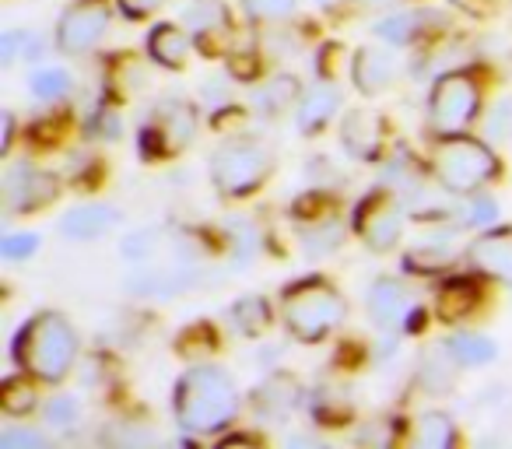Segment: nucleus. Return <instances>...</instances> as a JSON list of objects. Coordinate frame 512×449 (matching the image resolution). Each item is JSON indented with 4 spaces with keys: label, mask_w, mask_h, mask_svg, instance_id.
Instances as JSON below:
<instances>
[{
    "label": "nucleus",
    "mask_w": 512,
    "mask_h": 449,
    "mask_svg": "<svg viewBox=\"0 0 512 449\" xmlns=\"http://www.w3.org/2000/svg\"><path fill=\"white\" fill-rule=\"evenodd\" d=\"M176 425L190 435H218L239 414V386L221 365L197 362L179 376L172 397Z\"/></svg>",
    "instance_id": "f257e3e1"
},
{
    "label": "nucleus",
    "mask_w": 512,
    "mask_h": 449,
    "mask_svg": "<svg viewBox=\"0 0 512 449\" xmlns=\"http://www.w3.org/2000/svg\"><path fill=\"white\" fill-rule=\"evenodd\" d=\"M11 351H15V362L22 365V372L36 376L39 383H64L78 362L81 341L67 316L46 309L18 330Z\"/></svg>",
    "instance_id": "f03ea898"
},
{
    "label": "nucleus",
    "mask_w": 512,
    "mask_h": 449,
    "mask_svg": "<svg viewBox=\"0 0 512 449\" xmlns=\"http://www.w3.org/2000/svg\"><path fill=\"white\" fill-rule=\"evenodd\" d=\"M344 316H348V302L323 278H302L281 295V320H285L288 334L302 344L327 341L344 323Z\"/></svg>",
    "instance_id": "7ed1b4c3"
},
{
    "label": "nucleus",
    "mask_w": 512,
    "mask_h": 449,
    "mask_svg": "<svg viewBox=\"0 0 512 449\" xmlns=\"http://www.w3.org/2000/svg\"><path fill=\"white\" fill-rule=\"evenodd\" d=\"M498 155L477 137H463V134H449L446 141L435 148L432 155V172L439 179V186L446 193H481L488 183L498 179Z\"/></svg>",
    "instance_id": "20e7f679"
},
{
    "label": "nucleus",
    "mask_w": 512,
    "mask_h": 449,
    "mask_svg": "<svg viewBox=\"0 0 512 449\" xmlns=\"http://www.w3.org/2000/svg\"><path fill=\"white\" fill-rule=\"evenodd\" d=\"M274 169V155L256 137H232L218 144L211 155V179L221 197H249L267 183Z\"/></svg>",
    "instance_id": "39448f33"
},
{
    "label": "nucleus",
    "mask_w": 512,
    "mask_h": 449,
    "mask_svg": "<svg viewBox=\"0 0 512 449\" xmlns=\"http://www.w3.org/2000/svg\"><path fill=\"white\" fill-rule=\"evenodd\" d=\"M481 113V88L470 74H442L428 95V127L439 137L463 134Z\"/></svg>",
    "instance_id": "423d86ee"
},
{
    "label": "nucleus",
    "mask_w": 512,
    "mask_h": 449,
    "mask_svg": "<svg viewBox=\"0 0 512 449\" xmlns=\"http://www.w3.org/2000/svg\"><path fill=\"white\" fill-rule=\"evenodd\" d=\"M193 134H197V109L190 102L169 99L151 109L148 123L141 130V148L151 158L179 155V151L190 148Z\"/></svg>",
    "instance_id": "0eeeda50"
},
{
    "label": "nucleus",
    "mask_w": 512,
    "mask_h": 449,
    "mask_svg": "<svg viewBox=\"0 0 512 449\" xmlns=\"http://www.w3.org/2000/svg\"><path fill=\"white\" fill-rule=\"evenodd\" d=\"M113 4L109 0H71L57 18V50L67 57H85L106 39Z\"/></svg>",
    "instance_id": "6e6552de"
},
{
    "label": "nucleus",
    "mask_w": 512,
    "mask_h": 449,
    "mask_svg": "<svg viewBox=\"0 0 512 449\" xmlns=\"http://www.w3.org/2000/svg\"><path fill=\"white\" fill-rule=\"evenodd\" d=\"M355 232L372 253H393L404 239V204L397 193L376 190L358 204Z\"/></svg>",
    "instance_id": "1a4fd4ad"
},
{
    "label": "nucleus",
    "mask_w": 512,
    "mask_h": 449,
    "mask_svg": "<svg viewBox=\"0 0 512 449\" xmlns=\"http://www.w3.org/2000/svg\"><path fill=\"white\" fill-rule=\"evenodd\" d=\"M60 193V179L53 172L15 165L4 176V211L8 214H36L50 207Z\"/></svg>",
    "instance_id": "9d476101"
},
{
    "label": "nucleus",
    "mask_w": 512,
    "mask_h": 449,
    "mask_svg": "<svg viewBox=\"0 0 512 449\" xmlns=\"http://www.w3.org/2000/svg\"><path fill=\"white\" fill-rule=\"evenodd\" d=\"M470 267L491 281L512 285V225L488 229L470 243Z\"/></svg>",
    "instance_id": "9b49d317"
},
{
    "label": "nucleus",
    "mask_w": 512,
    "mask_h": 449,
    "mask_svg": "<svg viewBox=\"0 0 512 449\" xmlns=\"http://www.w3.org/2000/svg\"><path fill=\"white\" fill-rule=\"evenodd\" d=\"M365 306H369V316L376 327L393 330L414 313V299H411V288L397 278H379L372 281L369 295H365Z\"/></svg>",
    "instance_id": "f8f14e48"
},
{
    "label": "nucleus",
    "mask_w": 512,
    "mask_h": 449,
    "mask_svg": "<svg viewBox=\"0 0 512 449\" xmlns=\"http://www.w3.org/2000/svg\"><path fill=\"white\" fill-rule=\"evenodd\" d=\"M120 221V211L113 204H99V200H88L78 204L60 218V236L74 239V243H92L102 239L106 232H113V225Z\"/></svg>",
    "instance_id": "ddd939ff"
},
{
    "label": "nucleus",
    "mask_w": 512,
    "mask_h": 449,
    "mask_svg": "<svg viewBox=\"0 0 512 449\" xmlns=\"http://www.w3.org/2000/svg\"><path fill=\"white\" fill-rule=\"evenodd\" d=\"M383 116L369 113V109H351L341 123V144L351 158L358 162H369V158L379 155L383 148Z\"/></svg>",
    "instance_id": "4468645a"
},
{
    "label": "nucleus",
    "mask_w": 512,
    "mask_h": 449,
    "mask_svg": "<svg viewBox=\"0 0 512 449\" xmlns=\"http://www.w3.org/2000/svg\"><path fill=\"white\" fill-rule=\"evenodd\" d=\"M183 25L197 43H218L232 32V15L221 0H193L183 11Z\"/></svg>",
    "instance_id": "2eb2a0df"
},
{
    "label": "nucleus",
    "mask_w": 512,
    "mask_h": 449,
    "mask_svg": "<svg viewBox=\"0 0 512 449\" xmlns=\"http://www.w3.org/2000/svg\"><path fill=\"white\" fill-rule=\"evenodd\" d=\"M351 78L362 95H379L393 81V53L379 50V46H362L351 64Z\"/></svg>",
    "instance_id": "dca6fc26"
},
{
    "label": "nucleus",
    "mask_w": 512,
    "mask_h": 449,
    "mask_svg": "<svg viewBox=\"0 0 512 449\" xmlns=\"http://www.w3.org/2000/svg\"><path fill=\"white\" fill-rule=\"evenodd\" d=\"M190 32L179 29V25H155L148 36V57L155 60L158 67H169V71H179L186 67V57H190Z\"/></svg>",
    "instance_id": "f3484780"
},
{
    "label": "nucleus",
    "mask_w": 512,
    "mask_h": 449,
    "mask_svg": "<svg viewBox=\"0 0 512 449\" xmlns=\"http://www.w3.org/2000/svg\"><path fill=\"white\" fill-rule=\"evenodd\" d=\"M337 106H341V92L330 85H320L299 99V106H295V123H299L302 134H320L337 116Z\"/></svg>",
    "instance_id": "a211bd4d"
},
{
    "label": "nucleus",
    "mask_w": 512,
    "mask_h": 449,
    "mask_svg": "<svg viewBox=\"0 0 512 449\" xmlns=\"http://www.w3.org/2000/svg\"><path fill=\"white\" fill-rule=\"evenodd\" d=\"M456 369H460V362H456L453 351L446 348V341H442V344H432V348H425V355H421L418 383L425 386V390L432 393V397H439V393L453 390Z\"/></svg>",
    "instance_id": "6ab92c4d"
},
{
    "label": "nucleus",
    "mask_w": 512,
    "mask_h": 449,
    "mask_svg": "<svg viewBox=\"0 0 512 449\" xmlns=\"http://www.w3.org/2000/svg\"><path fill=\"white\" fill-rule=\"evenodd\" d=\"M299 99H302L299 81L292 74H278V78H271L267 85H260L249 95V102H253V109L260 116H281L285 109L299 106Z\"/></svg>",
    "instance_id": "aec40b11"
},
{
    "label": "nucleus",
    "mask_w": 512,
    "mask_h": 449,
    "mask_svg": "<svg viewBox=\"0 0 512 449\" xmlns=\"http://www.w3.org/2000/svg\"><path fill=\"white\" fill-rule=\"evenodd\" d=\"M221 232H225L228 253H232L235 267H249L260 253V232H256V221L242 218V214H232V218L221 221Z\"/></svg>",
    "instance_id": "412c9836"
},
{
    "label": "nucleus",
    "mask_w": 512,
    "mask_h": 449,
    "mask_svg": "<svg viewBox=\"0 0 512 449\" xmlns=\"http://www.w3.org/2000/svg\"><path fill=\"white\" fill-rule=\"evenodd\" d=\"M435 22L432 11H400V15H390L383 22H376V36L383 43H393V46H407Z\"/></svg>",
    "instance_id": "4be33fe9"
},
{
    "label": "nucleus",
    "mask_w": 512,
    "mask_h": 449,
    "mask_svg": "<svg viewBox=\"0 0 512 449\" xmlns=\"http://www.w3.org/2000/svg\"><path fill=\"white\" fill-rule=\"evenodd\" d=\"M446 348L460 362V369H484L498 358V344L484 334H453L446 337Z\"/></svg>",
    "instance_id": "5701e85b"
},
{
    "label": "nucleus",
    "mask_w": 512,
    "mask_h": 449,
    "mask_svg": "<svg viewBox=\"0 0 512 449\" xmlns=\"http://www.w3.org/2000/svg\"><path fill=\"white\" fill-rule=\"evenodd\" d=\"M271 320H274L271 302H267L264 295H242V299L232 306V323L246 337H260L267 327H271Z\"/></svg>",
    "instance_id": "b1692460"
},
{
    "label": "nucleus",
    "mask_w": 512,
    "mask_h": 449,
    "mask_svg": "<svg viewBox=\"0 0 512 449\" xmlns=\"http://www.w3.org/2000/svg\"><path fill=\"white\" fill-rule=\"evenodd\" d=\"M32 379H29V372H25V376L4 379V386H0V407H4V414H11V418H25L29 411H36L39 393H36V383H32Z\"/></svg>",
    "instance_id": "393cba45"
},
{
    "label": "nucleus",
    "mask_w": 512,
    "mask_h": 449,
    "mask_svg": "<svg viewBox=\"0 0 512 449\" xmlns=\"http://www.w3.org/2000/svg\"><path fill=\"white\" fill-rule=\"evenodd\" d=\"M414 435H418V446H425V449L456 446V425H453V418H449V414H442V411L421 414Z\"/></svg>",
    "instance_id": "a878e982"
},
{
    "label": "nucleus",
    "mask_w": 512,
    "mask_h": 449,
    "mask_svg": "<svg viewBox=\"0 0 512 449\" xmlns=\"http://www.w3.org/2000/svg\"><path fill=\"white\" fill-rule=\"evenodd\" d=\"M81 421V404L74 397H67V393H57V397H50L43 404V428L53 435H67L74 432Z\"/></svg>",
    "instance_id": "bb28decb"
},
{
    "label": "nucleus",
    "mask_w": 512,
    "mask_h": 449,
    "mask_svg": "<svg viewBox=\"0 0 512 449\" xmlns=\"http://www.w3.org/2000/svg\"><path fill=\"white\" fill-rule=\"evenodd\" d=\"M477 288L470 285V281H449L446 288L439 292V316L442 320H463V316H470V309H477Z\"/></svg>",
    "instance_id": "cd10ccee"
},
{
    "label": "nucleus",
    "mask_w": 512,
    "mask_h": 449,
    "mask_svg": "<svg viewBox=\"0 0 512 449\" xmlns=\"http://www.w3.org/2000/svg\"><path fill=\"white\" fill-rule=\"evenodd\" d=\"M309 229H302V246H306L313 257H323V253L337 250L344 239V229L337 218H320V221H306Z\"/></svg>",
    "instance_id": "c85d7f7f"
},
{
    "label": "nucleus",
    "mask_w": 512,
    "mask_h": 449,
    "mask_svg": "<svg viewBox=\"0 0 512 449\" xmlns=\"http://www.w3.org/2000/svg\"><path fill=\"white\" fill-rule=\"evenodd\" d=\"M295 400H299V390H295V383L292 379H271L267 386H260L256 390V404L260 407H267L271 404V411H267V418H285L288 411L295 407Z\"/></svg>",
    "instance_id": "c756f323"
},
{
    "label": "nucleus",
    "mask_w": 512,
    "mask_h": 449,
    "mask_svg": "<svg viewBox=\"0 0 512 449\" xmlns=\"http://www.w3.org/2000/svg\"><path fill=\"white\" fill-rule=\"evenodd\" d=\"M456 221H460V229H488L498 221V204L481 193H467L460 211H456Z\"/></svg>",
    "instance_id": "7c9ffc66"
},
{
    "label": "nucleus",
    "mask_w": 512,
    "mask_h": 449,
    "mask_svg": "<svg viewBox=\"0 0 512 449\" xmlns=\"http://www.w3.org/2000/svg\"><path fill=\"white\" fill-rule=\"evenodd\" d=\"M71 74L64 71V67H43V71H36L32 74V81H29V88H32V95H36L39 102H57V99H64L67 92H71Z\"/></svg>",
    "instance_id": "2f4dec72"
},
{
    "label": "nucleus",
    "mask_w": 512,
    "mask_h": 449,
    "mask_svg": "<svg viewBox=\"0 0 512 449\" xmlns=\"http://www.w3.org/2000/svg\"><path fill=\"white\" fill-rule=\"evenodd\" d=\"M299 0H242V11H246L249 22L260 25H281L295 15Z\"/></svg>",
    "instance_id": "473e14b6"
},
{
    "label": "nucleus",
    "mask_w": 512,
    "mask_h": 449,
    "mask_svg": "<svg viewBox=\"0 0 512 449\" xmlns=\"http://www.w3.org/2000/svg\"><path fill=\"white\" fill-rule=\"evenodd\" d=\"M453 260H456L453 246H418V250L407 253V267H411V271H421V274L446 271Z\"/></svg>",
    "instance_id": "72a5a7b5"
},
{
    "label": "nucleus",
    "mask_w": 512,
    "mask_h": 449,
    "mask_svg": "<svg viewBox=\"0 0 512 449\" xmlns=\"http://www.w3.org/2000/svg\"><path fill=\"white\" fill-rule=\"evenodd\" d=\"M50 446V435L39 432V428L11 425L0 435V449H46Z\"/></svg>",
    "instance_id": "f704fd0d"
},
{
    "label": "nucleus",
    "mask_w": 512,
    "mask_h": 449,
    "mask_svg": "<svg viewBox=\"0 0 512 449\" xmlns=\"http://www.w3.org/2000/svg\"><path fill=\"white\" fill-rule=\"evenodd\" d=\"M36 250H39L36 232H11V236H4V243H0V253H4L8 264H22V260L36 257Z\"/></svg>",
    "instance_id": "c9c22d12"
},
{
    "label": "nucleus",
    "mask_w": 512,
    "mask_h": 449,
    "mask_svg": "<svg viewBox=\"0 0 512 449\" xmlns=\"http://www.w3.org/2000/svg\"><path fill=\"white\" fill-rule=\"evenodd\" d=\"M116 4L127 18H148L162 8V0H116Z\"/></svg>",
    "instance_id": "e433bc0d"
},
{
    "label": "nucleus",
    "mask_w": 512,
    "mask_h": 449,
    "mask_svg": "<svg viewBox=\"0 0 512 449\" xmlns=\"http://www.w3.org/2000/svg\"><path fill=\"white\" fill-rule=\"evenodd\" d=\"M25 32H4V39H0V57H4V67H11L18 60V46H25Z\"/></svg>",
    "instance_id": "4c0bfd02"
},
{
    "label": "nucleus",
    "mask_w": 512,
    "mask_h": 449,
    "mask_svg": "<svg viewBox=\"0 0 512 449\" xmlns=\"http://www.w3.org/2000/svg\"><path fill=\"white\" fill-rule=\"evenodd\" d=\"M491 134H505L512 137V102H502L491 116Z\"/></svg>",
    "instance_id": "58836bf2"
},
{
    "label": "nucleus",
    "mask_w": 512,
    "mask_h": 449,
    "mask_svg": "<svg viewBox=\"0 0 512 449\" xmlns=\"http://www.w3.org/2000/svg\"><path fill=\"white\" fill-rule=\"evenodd\" d=\"M11 137H15V116L4 113V144H0V151H8V148H11Z\"/></svg>",
    "instance_id": "ea45409f"
},
{
    "label": "nucleus",
    "mask_w": 512,
    "mask_h": 449,
    "mask_svg": "<svg viewBox=\"0 0 512 449\" xmlns=\"http://www.w3.org/2000/svg\"><path fill=\"white\" fill-rule=\"evenodd\" d=\"M316 4H323V8H330V4H341V0H316Z\"/></svg>",
    "instance_id": "a19ab883"
}]
</instances>
